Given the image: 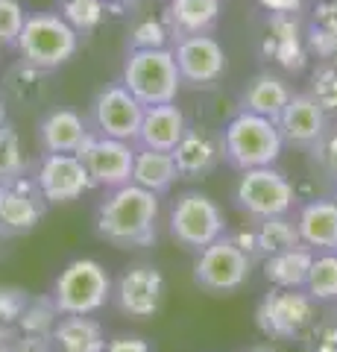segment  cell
<instances>
[{
    "instance_id": "obj_25",
    "label": "cell",
    "mask_w": 337,
    "mask_h": 352,
    "mask_svg": "<svg viewBox=\"0 0 337 352\" xmlns=\"http://www.w3.org/2000/svg\"><path fill=\"white\" fill-rule=\"evenodd\" d=\"M50 340L59 352H103L108 344L106 326L94 314H62Z\"/></svg>"
},
{
    "instance_id": "obj_4",
    "label": "cell",
    "mask_w": 337,
    "mask_h": 352,
    "mask_svg": "<svg viewBox=\"0 0 337 352\" xmlns=\"http://www.w3.org/2000/svg\"><path fill=\"white\" fill-rule=\"evenodd\" d=\"M115 279L103 261L80 256L71 258L56 273L50 285V296L62 314H97L112 305Z\"/></svg>"
},
{
    "instance_id": "obj_36",
    "label": "cell",
    "mask_w": 337,
    "mask_h": 352,
    "mask_svg": "<svg viewBox=\"0 0 337 352\" xmlns=\"http://www.w3.org/2000/svg\"><path fill=\"white\" fill-rule=\"evenodd\" d=\"M27 18H30V12L24 9L21 0H0V47L15 50Z\"/></svg>"
},
{
    "instance_id": "obj_23",
    "label": "cell",
    "mask_w": 337,
    "mask_h": 352,
    "mask_svg": "<svg viewBox=\"0 0 337 352\" xmlns=\"http://www.w3.org/2000/svg\"><path fill=\"white\" fill-rule=\"evenodd\" d=\"M165 21L173 41L188 36H214L223 18V0H167Z\"/></svg>"
},
{
    "instance_id": "obj_26",
    "label": "cell",
    "mask_w": 337,
    "mask_h": 352,
    "mask_svg": "<svg viewBox=\"0 0 337 352\" xmlns=\"http://www.w3.org/2000/svg\"><path fill=\"white\" fill-rule=\"evenodd\" d=\"M179 179H182V176H179V168H176L173 153L138 147L135 168H132V182L138 185V188L165 197V194L173 191V185H176Z\"/></svg>"
},
{
    "instance_id": "obj_45",
    "label": "cell",
    "mask_w": 337,
    "mask_h": 352,
    "mask_svg": "<svg viewBox=\"0 0 337 352\" xmlns=\"http://www.w3.org/2000/svg\"><path fill=\"white\" fill-rule=\"evenodd\" d=\"M3 124H9V109H6V100L0 97V126Z\"/></svg>"
},
{
    "instance_id": "obj_9",
    "label": "cell",
    "mask_w": 337,
    "mask_h": 352,
    "mask_svg": "<svg viewBox=\"0 0 337 352\" xmlns=\"http://www.w3.org/2000/svg\"><path fill=\"white\" fill-rule=\"evenodd\" d=\"M255 261L229 235L214 241L194 258V285L211 296H232L253 279Z\"/></svg>"
},
{
    "instance_id": "obj_38",
    "label": "cell",
    "mask_w": 337,
    "mask_h": 352,
    "mask_svg": "<svg viewBox=\"0 0 337 352\" xmlns=\"http://www.w3.org/2000/svg\"><path fill=\"white\" fill-rule=\"evenodd\" d=\"M30 302V294L18 285H0V323L15 326Z\"/></svg>"
},
{
    "instance_id": "obj_5",
    "label": "cell",
    "mask_w": 337,
    "mask_h": 352,
    "mask_svg": "<svg viewBox=\"0 0 337 352\" xmlns=\"http://www.w3.org/2000/svg\"><path fill=\"white\" fill-rule=\"evenodd\" d=\"M232 203L246 220H267V217H288L297 212L299 191L293 179L273 168H253L241 170L232 185Z\"/></svg>"
},
{
    "instance_id": "obj_14",
    "label": "cell",
    "mask_w": 337,
    "mask_h": 352,
    "mask_svg": "<svg viewBox=\"0 0 337 352\" xmlns=\"http://www.w3.org/2000/svg\"><path fill=\"white\" fill-rule=\"evenodd\" d=\"M32 179H36V188L47 206L77 203L82 200V194H89V188H94L77 153H41Z\"/></svg>"
},
{
    "instance_id": "obj_17",
    "label": "cell",
    "mask_w": 337,
    "mask_h": 352,
    "mask_svg": "<svg viewBox=\"0 0 337 352\" xmlns=\"http://www.w3.org/2000/svg\"><path fill=\"white\" fill-rule=\"evenodd\" d=\"M226 235H229L255 264H261L270 256H276V252H281V250H290V247L302 244L299 232H297V223H293V214L267 217V220H246L244 226L229 229Z\"/></svg>"
},
{
    "instance_id": "obj_18",
    "label": "cell",
    "mask_w": 337,
    "mask_h": 352,
    "mask_svg": "<svg viewBox=\"0 0 337 352\" xmlns=\"http://www.w3.org/2000/svg\"><path fill=\"white\" fill-rule=\"evenodd\" d=\"M329 120L332 118L323 112V106L314 100L311 91H293L290 103L285 106V112L279 115L276 124H279V132L288 147L308 153L320 141L325 126H329Z\"/></svg>"
},
{
    "instance_id": "obj_41",
    "label": "cell",
    "mask_w": 337,
    "mask_h": 352,
    "mask_svg": "<svg viewBox=\"0 0 337 352\" xmlns=\"http://www.w3.org/2000/svg\"><path fill=\"white\" fill-rule=\"evenodd\" d=\"M12 352H59V349L53 346L50 338H27V335H21Z\"/></svg>"
},
{
    "instance_id": "obj_32",
    "label": "cell",
    "mask_w": 337,
    "mask_h": 352,
    "mask_svg": "<svg viewBox=\"0 0 337 352\" xmlns=\"http://www.w3.org/2000/svg\"><path fill=\"white\" fill-rule=\"evenodd\" d=\"M308 164L320 179H325L329 185L337 182V118L329 120L320 141L308 150Z\"/></svg>"
},
{
    "instance_id": "obj_13",
    "label": "cell",
    "mask_w": 337,
    "mask_h": 352,
    "mask_svg": "<svg viewBox=\"0 0 337 352\" xmlns=\"http://www.w3.org/2000/svg\"><path fill=\"white\" fill-rule=\"evenodd\" d=\"M135 153H138V144H132V141H117V138L89 132V138L80 144L77 156L82 159L94 188L108 191V188H121V185L132 182Z\"/></svg>"
},
{
    "instance_id": "obj_42",
    "label": "cell",
    "mask_w": 337,
    "mask_h": 352,
    "mask_svg": "<svg viewBox=\"0 0 337 352\" xmlns=\"http://www.w3.org/2000/svg\"><path fill=\"white\" fill-rule=\"evenodd\" d=\"M18 338H21V332H18L15 326L0 323V352H12L15 344H18Z\"/></svg>"
},
{
    "instance_id": "obj_34",
    "label": "cell",
    "mask_w": 337,
    "mask_h": 352,
    "mask_svg": "<svg viewBox=\"0 0 337 352\" xmlns=\"http://www.w3.org/2000/svg\"><path fill=\"white\" fill-rule=\"evenodd\" d=\"M129 50H153V47H173V36L165 15L141 18L129 30Z\"/></svg>"
},
{
    "instance_id": "obj_28",
    "label": "cell",
    "mask_w": 337,
    "mask_h": 352,
    "mask_svg": "<svg viewBox=\"0 0 337 352\" xmlns=\"http://www.w3.org/2000/svg\"><path fill=\"white\" fill-rule=\"evenodd\" d=\"M50 76H53L50 71H38V68H30V65L18 62L15 68L6 74V91L24 109L41 106L50 94Z\"/></svg>"
},
{
    "instance_id": "obj_20",
    "label": "cell",
    "mask_w": 337,
    "mask_h": 352,
    "mask_svg": "<svg viewBox=\"0 0 337 352\" xmlns=\"http://www.w3.org/2000/svg\"><path fill=\"white\" fill-rule=\"evenodd\" d=\"M299 241L311 252H337V203L332 194L308 197L293 212Z\"/></svg>"
},
{
    "instance_id": "obj_24",
    "label": "cell",
    "mask_w": 337,
    "mask_h": 352,
    "mask_svg": "<svg viewBox=\"0 0 337 352\" xmlns=\"http://www.w3.org/2000/svg\"><path fill=\"white\" fill-rule=\"evenodd\" d=\"M188 115L182 112L179 103H161V106H147L144 109V120H141V132H138V147L147 150H165L173 153L182 135L188 132Z\"/></svg>"
},
{
    "instance_id": "obj_47",
    "label": "cell",
    "mask_w": 337,
    "mask_h": 352,
    "mask_svg": "<svg viewBox=\"0 0 337 352\" xmlns=\"http://www.w3.org/2000/svg\"><path fill=\"white\" fill-rule=\"evenodd\" d=\"M329 194H332V200H334V203H337V182H334V185H332V191H329Z\"/></svg>"
},
{
    "instance_id": "obj_29",
    "label": "cell",
    "mask_w": 337,
    "mask_h": 352,
    "mask_svg": "<svg viewBox=\"0 0 337 352\" xmlns=\"http://www.w3.org/2000/svg\"><path fill=\"white\" fill-rule=\"evenodd\" d=\"M59 317L62 311L56 308V302H53V296L47 291L41 296H30V302L24 308V314L18 317L15 329L27 338H53V329H56Z\"/></svg>"
},
{
    "instance_id": "obj_33",
    "label": "cell",
    "mask_w": 337,
    "mask_h": 352,
    "mask_svg": "<svg viewBox=\"0 0 337 352\" xmlns=\"http://www.w3.org/2000/svg\"><path fill=\"white\" fill-rule=\"evenodd\" d=\"M106 9L108 6L103 0H59V15L68 21L80 36H85V32H91L103 24Z\"/></svg>"
},
{
    "instance_id": "obj_15",
    "label": "cell",
    "mask_w": 337,
    "mask_h": 352,
    "mask_svg": "<svg viewBox=\"0 0 337 352\" xmlns=\"http://www.w3.org/2000/svg\"><path fill=\"white\" fill-rule=\"evenodd\" d=\"M45 212L47 203L30 173L9 185H0V238L30 235L32 229H38Z\"/></svg>"
},
{
    "instance_id": "obj_44",
    "label": "cell",
    "mask_w": 337,
    "mask_h": 352,
    "mask_svg": "<svg viewBox=\"0 0 337 352\" xmlns=\"http://www.w3.org/2000/svg\"><path fill=\"white\" fill-rule=\"evenodd\" d=\"M244 352H279V349L270 346V344H255V346H246Z\"/></svg>"
},
{
    "instance_id": "obj_27",
    "label": "cell",
    "mask_w": 337,
    "mask_h": 352,
    "mask_svg": "<svg viewBox=\"0 0 337 352\" xmlns=\"http://www.w3.org/2000/svg\"><path fill=\"white\" fill-rule=\"evenodd\" d=\"M311 261H314V252L305 244H297L261 261V273H264L270 288H290V291L305 288Z\"/></svg>"
},
{
    "instance_id": "obj_6",
    "label": "cell",
    "mask_w": 337,
    "mask_h": 352,
    "mask_svg": "<svg viewBox=\"0 0 337 352\" xmlns=\"http://www.w3.org/2000/svg\"><path fill=\"white\" fill-rule=\"evenodd\" d=\"M80 38L82 36L59 12H30L15 53L18 62L53 74L77 56Z\"/></svg>"
},
{
    "instance_id": "obj_19",
    "label": "cell",
    "mask_w": 337,
    "mask_h": 352,
    "mask_svg": "<svg viewBox=\"0 0 337 352\" xmlns=\"http://www.w3.org/2000/svg\"><path fill=\"white\" fill-rule=\"evenodd\" d=\"M261 53L267 62L279 65L285 71H302L308 59L305 30H302L297 15H270L267 32L261 36Z\"/></svg>"
},
{
    "instance_id": "obj_31",
    "label": "cell",
    "mask_w": 337,
    "mask_h": 352,
    "mask_svg": "<svg viewBox=\"0 0 337 352\" xmlns=\"http://www.w3.org/2000/svg\"><path fill=\"white\" fill-rule=\"evenodd\" d=\"M27 176V153L12 124L0 126V185H9Z\"/></svg>"
},
{
    "instance_id": "obj_16",
    "label": "cell",
    "mask_w": 337,
    "mask_h": 352,
    "mask_svg": "<svg viewBox=\"0 0 337 352\" xmlns=\"http://www.w3.org/2000/svg\"><path fill=\"white\" fill-rule=\"evenodd\" d=\"M176 159L179 176L188 182H200L223 164V138L220 129H211L205 124H191L188 132L182 135V141L173 150Z\"/></svg>"
},
{
    "instance_id": "obj_43",
    "label": "cell",
    "mask_w": 337,
    "mask_h": 352,
    "mask_svg": "<svg viewBox=\"0 0 337 352\" xmlns=\"http://www.w3.org/2000/svg\"><path fill=\"white\" fill-rule=\"evenodd\" d=\"M103 3H106V6H126V9H129V6L144 3V0H103Z\"/></svg>"
},
{
    "instance_id": "obj_21",
    "label": "cell",
    "mask_w": 337,
    "mask_h": 352,
    "mask_svg": "<svg viewBox=\"0 0 337 352\" xmlns=\"http://www.w3.org/2000/svg\"><path fill=\"white\" fill-rule=\"evenodd\" d=\"M89 118H82L71 106H53L38 118L36 138L41 153H77L80 144L89 138Z\"/></svg>"
},
{
    "instance_id": "obj_3",
    "label": "cell",
    "mask_w": 337,
    "mask_h": 352,
    "mask_svg": "<svg viewBox=\"0 0 337 352\" xmlns=\"http://www.w3.org/2000/svg\"><path fill=\"white\" fill-rule=\"evenodd\" d=\"M229 232L226 214L220 203L211 194H205L200 188L179 191L170 200L167 208V235L176 241L182 250H188L197 256L200 250H205L214 241H220Z\"/></svg>"
},
{
    "instance_id": "obj_10",
    "label": "cell",
    "mask_w": 337,
    "mask_h": 352,
    "mask_svg": "<svg viewBox=\"0 0 337 352\" xmlns=\"http://www.w3.org/2000/svg\"><path fill=\"white\" fill-rule=\"evenodd\" d=\"M167 296V279L153 261H135L121 270L112 288V305L132 323L159 317Z\"/></svg>"
},
{
    "instance_id": "obj_12",
    "label": "cell",
    "mask_w": 337,
    "mask_h": 352,
    "mask_svg": "<svg viewBox=\"0 0 337 352\" xmlns=\"http://www.w3.org/2000/svg\"><path fill=\"white\" fill-rule=\"evenodd\" d=\"M144 109L147 106H141L121 80L106 82L89 106V126L97 135L132 141L135 144L141 132V120H144Z\"/></svg>"
},
{
    "instance_id": "obj_8",
    "label": "cell",
    "mask_w": 337,
    "mask_h": 352,
    "mask_svg": "<svg viewBox=\"0 0 337 352\" xmlns=\"http://www.w3.org/2000/svg\"><path fill=\"white\" fill-rule=\"evenodd\" d=\"M317 308L305 288H270L255 305V326L267 340H302L317 323Z\"/></svg>"
},
{
    "instance_id": "obj_2",
    "label": "cell",
    "mask_w": 337,
    "mask_h": 352,
    "mask_svg": "<svg viewBox=\"0 0 337 352\" xmlns=\"http://www.w3.org/2000/svg\"><path fill=\"white\" fill-rule=\"evenodd\" d=\"M220 138H223V164H229L237 173L253 168H273L285 156L288 147L276 120L244 112V109H237L223 124Z\"/></svg>"
},
{
    "instance_id": "obj_46",
    "label": "cell",
    "mask_w": 337,
    "mask_h": 352,
    "mask_svg": "<svg viewBox=\"0 0 337 352\" xmlns=\"http://www.w3.org/2000/svg\"><path fill=\"white\" fill-rule=\"evenodd\" d=\"M332 65H334V68H337V41H334V50H332V59H329Z\"/></svg>"
},
{
    "instance_id": "obj_40",
    "label": "cell",
    "mask_w": 337,
    "mask_h": 352,
    "mask_svg": "<svg viewBox=\"0 0 337 352\" xmlns=\"http://www.w3.org/2000/svg\"><path fill=\"white\" fill-rule=\"evenodd\" d=\"M267 15H297L302 0H258Z\"/></svg>"
},
{
    "instance_id": "obj_30",
    "label": "cell",
    "mask_w": 337,
    "mask_h": 352,
    "mask_svg": "<svg viewBox=\"0 0 337 352\" xmlns=\"http://www.w3.org/2000/svg\"><path fill=\"white\" fill-rule=\"evenodd\" d=\"M305 291L317 305H337V252H314Z\"/></svg>"
},
{
    "instance_id": "obj_11",
    "label": "cell",
    "mask_w": 337,
    "mask_h": 352,
    "mask_svg": "<svg viewBox=\"0 0 337 352\" xmlns=\"http://www.w3.org/2000/svg\"><path fill=\"white\" fill-rule=\"evenodd\" d=\"M173 56L182 85L191 91H211L229 74V53L217 36H188L173 41Z\"/></svg>"
},
{
    "instance_id": "obj_39",
    "label": "cell",
    "mask_w": 337,
    "mask_h": 352,
    "mask_svg": "<svg viewBox=\"0 0 337 352\" xmlns=\"http://www.w3.org/2000/svg\"><path fill=\"white\" fill-rule=\"evenodd\" d=\"M103 352H156V349L141 335H115V338H108Z\"/></svg>"
},
{
    "instance_id": "obj_35",
    "label": "cell",
    "mask_w": 337,
    "mask_h": 352,
    "mask_svg": "<svg viewBox=\"0 0 337 352\" xmlns=\"http://www.w3.org/2000/svg\"><path fill=\"white\" fill-rule=\"evenodd\" d=\"M311 97L323 106V112L332 120L337 118V68L332 62H320L311 74Z\"/></svg>"
},
{
    "instance_id": "obj_7",
    "label": "cell",
    "mask_w": 337,
    "mask_h": 352,
    "mask_svg": "<svg viewBox=\"0 0 337 352\" xmlns=\"http://www.w3.org/2000/svg\"><path fill=\"white\" fill-rule=\"evenodd\" d=\"M121 82L129 88L141 106H161L176 103L182 91V76L176 68L173 47H153V50H126Z\"/></svg>"
},
{
    "instance_id": "obj_37",
    "label": "cell",
    "mask_w": 337,
    "mask_h": 352,
    "mask_svg": "<svg viewBox=\"0 0 337 352\" xmlns=\"http://www.w3.org/2000/svg\"><path fill=\"white\" fill-rule=\"evenodd\" d=\"M302 346L308 352H337V314L317 317V323L302 338Z\"/></svg>"
},
{
    "instance_id": "obj_22",
    "label": "cell",
    "mask_w": 337,
    "mask_h": 352,
    "mask_svg": "<svg viewBox=\"0 0 337 352\" xmlns=\"http://www.w3.org/2000/svg\"><path fill=\"white\" fill-rule=\"evenodd\" d=\"M293 97V85L288 82V76H281L279 71H258L244 82L241 94H237V109L253 112L261 118L279 120V115L285 112V106Z\"/></svg>"
},
{
    "instance_id": "obj_1",
    "label": "cell",
    "mask_w": 337,
    "mask_h": 352,
    "mask_svg": "<svg viewBox=\"0 0 337 352\" xmlns=\"http://www.w3.org/2000/svg\"><path fill=\"white\" fill-rule=\"evenodd\" d=\"M161 197L126 182L108 188L94 206V235L117 250H144L159 241Z\"/></svg>"
}]
</instances>
